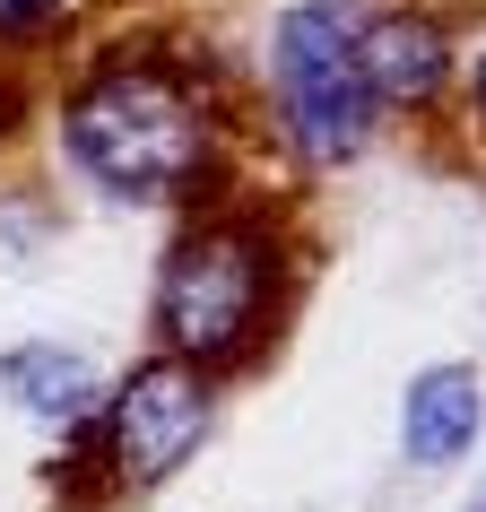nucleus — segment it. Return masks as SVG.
I'll return each instance as SVG.
<instances>
[{
  "label": "nucleus",
  "instance_id": "1",
  "mask_svg": "<svg viewBox=\"0 0 486 512\" xmlns=\"http://www.w3.org/2000/svg\"><path fill=\"white\" fill-rule=\"evenodd\" d=\"M61 157L105 200L157 209V200L200 183V165H209V105L165 61H96L61 96Z\"/></svg>",
  "mask_w": 486,
  "mask_h": 512
},
{
  "label": "nucleus",
  "instance_id": "2",
  "mask_svg": "<svg viewBox=\"0 0 486 512\" xmlns=\"http://www.w3.org/2000/svg\"><path fill=\"white\" fill-rule=\"evenodd\" d=\"M278 287V252L252 217H200L174 235L157 270V339L174 365L191 374H217L235 365L252 339H261V313H270Z\"/></svg>",
  "mask_w": 486,
  "mask_h": 512
},
{
  "label": "nucleus",
  "instance_id": "3",
  "mask_svg": "<svg viewBox=\"0 0 486 512\" xmlns=\"http://www.w3.org/2000/svg\"><path fill=\"white\" fill-rule=\"evenodd\" d=\"M270 105L304 165H348L374 139V87H365V18L348 0H296L270 27Z\"/></svg>",
  "mask_w": 486,
  "mask_h": 512
},
{
  "label": "nucleus",
  "instance_id": "4",
  "mask_svg": "<svg viewBox=\"0 0 486 512\" xmlns=\"http://www.w3.org/2000/svg\"><path fill=\"white\" fill-rule=\"evenodd\" d=\"M209 417H217L209 374H191L174 356L131 365V374L113 382V400H105V469H113V486H131V495L165 486L209 443Z\"/></svg>",
  "mask_w": 486,
  "mask_h": 512
},
{
  "label": "nucleus",
  "instance_id": "5",
  "mask_svg": "<svg viewBox=\"0 0 486 512\" xmlns=\"http://www.w3.org/2000/svg\"><path fill=\"white\" fill-rule=\"evenodd\" d=\"M486 426V391L469 365H426V374L408 382L400 400V452L417 460V469H452L469 443H478Z\"/></svg>",
  "mask_w": 486,
  "mask_h": 512
},
{
  "label": "nucleus",
  "instance_id": "6",
  "mask_svg": "<svg viewBox=\"0 0 486 512\" xmlns=\"http://www.w3.org/2000/svg\"><path fill=\"white\" fill-rule=\"evenodd\" d=\"M0 400L18 408V417H35V426H79L87 408H96V365L79 348L27 339V348L0 356Z\"/></svg>",
  "mask_w": 486,
  "mask_h": 512
},
{
  "label": "nucleus",
  "instance_id": "7",
  "mask_svg": "<svg viewBox=\"0 0 486 512\" xmlns=\"http://www.w3.org/2000/svg\"><path fill=\"white\" fill-rule=\"evenodd\" d=\"M443 70H452L443 27L408 18V9L365 27V87H374V105H417V96H434V87H443Z\"/></svg>",
  "mask_w": 486,
  "mask_h": 512
},
{
  "label": "nucleus",
  "instance_id": "8",
  "mask_svg": "<svg viewBox=\"0 0 486 512\" xmlns=\"http://www.w3.org/2000/svg\"><path fill=\"white\" fill-rule=\"evenodd\" d=\"M53 9H61V0H0V35H35Z\"/></svg>",
  "mask_w": 486,
  "mask_h": 512
},
{
  "label": "nucleus",
  "instance_id": "9",
  "mask_svg": "<svg viewBox=\"0 0 486 512\" xmlns=\"http://www.w3.org/2000/svg\"><path fill=\"white\" fill-rule=\"evenodd\" d=\"M469 96H478V113H486V61H478V79H469Z\"/></svg>",
  "mask_w": 486,
  "mask_h": 512
},
{
  "label": "nucleus",
  "instance_id": "10",
  "mask_svg": "<svg viewBox=\"0 0 486 512\" xmlns=\"http://www.w3.org/2000/svg\"><path fill=\"white\" fill-rule=\"evenodd\" d=\"M478 512H486V495H478Z\"/></svg>",
  "mask_w": 486,
  "mask_h": 512
}]
</instances>
